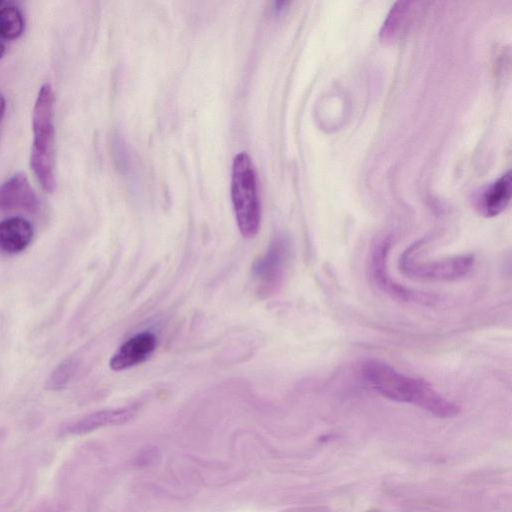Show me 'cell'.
<instances>
[{
    "label": "cell",
    "instance_id": "1",
    "mask_svg": "<svg viewBox=\"0 0 512 512\" xmlns=\"http://www.w3.org/2000/svg\"><path fill=\"white\" fill-rule=\"evenodd\" d=\"M362 372L366 382L385 398L419 406L439 418H452L460 412L427 382L402 374L383 361L367 360Z\"/></svg>",
    "mask_w": 512,
    "mask_h": 512
},
{
    "label": "cell",
    "instance_id": "2",
    "mask_svg": "<svg viewBox=\"0 0 512 512\" xmlns=\"http://www.w3.org/2000/svg\"><path fill=\"white\" fill-rule=\"evenodd\" d=\"M54 102L53 89L45 83L39 89L32 112L30 166L42 189L48 193L56 188Z\"/></svg>",
    "mask_w": 512,
    "mask_h": 512
},
{
    "label": "cell",
    "instance_id": "3",
    "mask_svg": "<svg viewBox=\"0 0 512 512\" xmlns=\"http://www.w3.org/2000/svg\"><path fill=\"white\" fill-rule=\"evenodd\" d=\"M231 198L241 235L254 237L260 226V204L255 169L245 152L237 154L233 160Z\"/></svg>",
    "mask_w": 512,
    "mask_h": 512
},
{
    "label": "cell",
    "instance_id": "4",
    "mask_svg": "<svg viewBox=\"0 0 512 512\" xmlns=\"http://www.w3.org/2000/svg\"><path fill=\"white\" fill-rule=\"evenodd\" d=\"M399 267L410 277L425 280H455L464 277L472 268L474 256L465 254L432 262H417L408 248L399 259Z\"/></svg>",
    "mask_w": 512,
    "mask_h": 512
},
{
    "label": "cell",
    "instance_id": "5",
    "mask_svg": "<svg viewBox=\"0 0 512 512\" xmlns=\"http://www.w3.org/2000/svg\"><path fill=\"white\" fill-rule=\"evenodd\" d=\"M290 252L288 239L277 236L271 241L265 254L254 263L253 274L261 293L269 295L277 290L283 279Z\"/></svg>",
    "mask_w": 512,
    "mask_h": 512
},
{
    "label": "cell",
    "instance_id": "6",
    "mask_svg": "<svg viewBox=\"0 0 512 512\" xmlns=\"http://www.w3.org/2000/svg\"><path fill=\"white\" fill-rule=\"evenodd\" d=\"M40 199L23 173H16L0 185V211L36 213Z\"/></svg>",
    "mask_w": 512,
    "mask_h": 512
},
{
    "label": "cell",
    "instance_id": "7",
    "mask_svg": "<svg viewBox=\"0 0 512 512\" xmlns=\"http://www.w3.org/2000/svg\"><path fill=\"white\" fill-rule=\"evenodd\" d=\"M156 336L148 331L138 333L125 341L113 354L109 366L114 371L126 370L145 361L155 350Z\"/></svg>",
    "mask_w": 512,
    "mask_h": 512
},
{
    "label": "cell",
    "instance_id": "8",
    "mask_svg": "<svg viewBox=\"0 0 512 512\" xmlns=\"http://www.w3.org/2000/svg\"><path fill=\"white\" fill-rule=\"evenodd\" d=\"M390 248L389 240L377 242L372 251L371 271L372 277L377 286L389 293L391 296L401 300H417L421 298L420 293H415L395 283L388 275L386 269L387 255Z\"/></svg>",
    "mask_w": 512,
    "mask_h": 512
},
{
    "label": "cell",
    "instance_id": "9",
    "mask_svg": "<svg viewBox=\"0 0 512 512\" xmlns=\"http://www.w3.org/2000/svg\"><path fill=\"white\" fill-rule=\"evenodd\" d=\"M33 227L23 217H10L0 221V250L17 254L25 250L33 239Z\"/></svg>",
    "mask_w": 512,
    "mask_h": 512
},
{
    "label": "cell",
    "instance_id": "10",
    "mask_svg": "<svg viewBox=\"0 0 512 512\" xmlns=\"http://www.w3.org/2000/svg\"><path fill=\"white\" fill-rule=\"evenodd\" d=\"M511 173L508 171L486 187L477 198V208L486 217L500 214L511 199Z\"/></svg>",
    "mask_w": 512,
    "mask_h": 512
},
{
    "label": "cell",
    "instance_id": "11",
    "mask_svg": "<svg viewBox=\"0 0 512 512\" xmlns=\"http://www.w3.org/2000/svg\"><path fill=\"white\" fill-rule=\"evenodd\" d=\"M135 412L134 407L98 411L70 424L66 431L70 434H83L108 425L125 423Z\"/></svg>",
    "mask_w": 512,
    "mask_h": 512
},
{
    "label": "cell",
    "instance_id": "12",
    "mask_svg": "<svg viewBox=\"0 0 512 512\" xmlns=\"http://www.w3.org/2000/svg\"><path fill=\"white\" fill-rule=\"evenodd\" d=\"M25 21L21 10L14 5H4L0 8V37L5 40H15L24 31Z\"/></svg>",
    "mask_w": 512,
    "mask_h": 512
},
{
    "label": "cell",
    "instance_id": "13",
    "mask_svg": "<svg viewBox=\"0 0 512 512\" xmlns=\"http://www.w3.org/2000/svg\"><path fill=\"white\" fill-rule=\"evenodd\" d=\"M412 2H396L391 8L380 31V37L383 41H392L400 32L409 14Z\"/></svg>",
    "mask_w": 512,
    "mask_h": 512
},
{
    "label": "cell",
    "instance_id": "14",
    "mask_svg": "<svg viewBox=\"0 0 512 512\" xmlns=\"http://www.w3.org/2000/svg\"><path fill=\"white\" fill-rule=\"evenodd\" d=\"M74 371V361L63 360L51 373L46 382L47 389L61 390L66 387Z\"/></svg>",
    "mask_w": 512,
    "mask_h": 512
},
{
    "label": "cell",
    "instance_id": "15",
    "mask_svg": "<svg viewBox=\"0 0 512 512\" xmlns=\"http://www.w3.org/2000/svg\"><path fill=\"white\" fill-rule=\"evenodd\" d=\"M158 457V451L155 448H147L143 450L135 459V463L140 466H147L154 463Z\"/></svg>",
    "mask_w": 512,
    "mask_h": 512
},
{
    "label": "cell",
    "instance_id": "16",
    "mask_svg": "<svg viewBox=\"0 0 512 512\" xmlns=\"http://www.w3.org/2000/svg\"><path fill=\"white\" fill-rule=\"evenodd\" d=\"M5 109H6V101H5L4 96L0 93V123L5 114Z\"/></svg>",
    "mask_w": 512,
    "mask_h": 512
},
{
    "label": "cell",
    "instance_id": "17",
    "mask_svg": "<svg viewBox=\"0 0 512 512\" xmlns=\"http://www.w3.org/2000/svg\"><path fill=\"white\" fill-rule=\"evenodd\" d=\"M5 53V46L2 42H0V59L3 57Z\"/></svg>",
    "mask_w": 512,
    "mask_h": 512
},
{
    "label": "cell",
    "instance_id": "18",
    "mask_svg": "<svg viewBox=\"0 0 512 512\" xmlns=\"http://www.w3.org/2000/svg\"><path fill=\"white\" fill-rule=\"evenodd\" d=\"M6 4L4 1H0V8L3 7Z\"/></svg>",
    "mask_w": 512,
    "mask_h": 512
}]
</instances>
